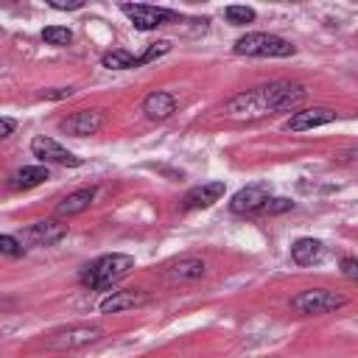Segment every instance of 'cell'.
<instances>
[{
	"label": "cell",
	"instance_id": "6da1fadb",
	"mask_svg": "<svg viewBox=\"0 0 358 358\" xmlns=\"http://www.w3.org/2000/svg\"><path fill=\"white\" fill-rule=\"evenodd\" d=\"M305 98V87L302 84H294V81H268V84H260V87H252L246 92H238L232 95L221 112L227 117H235V120H255V117H266L271 112H280V109H296Z\"/></svg>",
	"mask_w": 358,
	"mask_h": 358
},
{
	"label": "cell",
	"instance_id": "ffe728a7",
	"mask_svg": "<svg viewBox=\"0 0 358 358\" xmlns=\"http://www.w3.org/2000/svg\"><path fill=\"white\" fill-rule=\"evenodd\" d=\"M42 39L48 42V45H70L73 42V31L70 28H64V25H48L45 31H42Z\"/></svg>",
	"mask_w": 358,
	"mask_h": 358
},
{
	"label": "cell",
	"instance_id": "cb8c5ba5",
	"mask_svg": "<svg viewBox=\"0 0 358 358\" xmlns=\"http://www.w3.org/2000/svg\"><path fill=\"white\" fill-rule=\"evenodd\" d=\"M0 252L8 255V257H20L25 249H22V243L14 235H0Z\"/></svg>",
	"mask_w": 358,
	"mask_h": 358
},
{
	"label": "cell",
	"instance_id": "4fadbf2b",
	"mask_svg": "<svg viewBox=\"0 0 358 358\" xmlns=\"http://www.w3.org/2000/svg\"><path fill=\"white\" fill-rule=\"evenodd\" d=\"M224 182H201V185H196V187H190L187 193H185V199H182V207L185 210H201V207H210V204H215L221 196H224Z\"/></svg>",
	"mask_w": 358,
	"mask_h": 358
},
{
	"label": "cell",
	"instance_id": "e0dca14e",
	"mask_svg": "<svg viewBox=\"0 0 358 358\" xmlns=\"http://www.w3.org/2000/svg\"><path fill=\"white\" fill-rule=\"evenodd\" d=\"M322 252H324V246H322V241H316V238H299V241H294V246H291V257H294V263H299V266H313V263H319V260H322Z\"/></svg>",
	"mask_w": 358,
	"mask_h": 358
},
{
	"label": "cell",
	"instance_id": "7402d4cb",
	"mask_svg": "<svg viewBox=\"0 0 358 358\" xmlns=\"http://www.w3.org/2000/svg\"><path fill=\"white\" fill-rule=\"evenodd\" d=\"M171 50V42L168 39H162V42H154L143 56H137V64H148V62H154V59H159L162 53H168Z\"/></svg>",
	"mask_w": 358,
	"mask_h": 358
},
{
	"label": "cell",
	"instance_id": "7c38bea8",
	"mask_svg": "<svg viewBox=\"0 0 358 358\" xmlns=\"http://www.w3.org/2000/svg\"><path fill=\"white\" fill-rule=\"evenodd\" d=\"M336 120V112L327 106H313V109H299L291 115V120L285 123L288 131H305V129H316V126H327Z\"/></svg>",
	"mask_w": 358,
	"mask_h": 358
},
{
	"label": "cell",
	"instance_id": "5bb4252c",
	"mask_svg": "<svg viewBox=\"0 0 358 358\" xmlns=\"http://www.w3.org/2000/svg\"><path fill=\"white\" fill-rule=\"evenodd\" d=\"M148 296L143 291H112L109 296L101 299V313H120V310H129V308H140L145 305Z\"/></svg>",
	"mask_w": 358,
	"mask_h": 358
},
{
	"label": "cell",
	"instance_id": "3957f363",
	"mask_svg": "<svg viewBox=\"0 0 358 358\" xmlns=\"http://www.w3.org/2000/svg\"><path fill=\"white\" fill-rule=\"evenodd\" d=\"M238 56H257V59H285V56H294L296 48L277 36V34H266V31H252L246 36H241L232 48Z\"/></svg>",
	"mask_w": 358,
	"mask_h": 358
},
{
	"label": "cell",
	"instance_id": "2e32d148",
	"mask_svg": "<svg viewBox=\"0 0 358 358\" xmlns=\"http://www.w3.org/2000/svg\"><path fill=\"white\" fill-rule=\"evenodd\" d=\"M92 199H95V190L92 187H81V190H73V193H67L59 204H56V215H78V213H84L90 204H92Z\"/></svg>",
	"mask_w": 358,
	"mask_h": 358
},
{
	"label": "cell",
	"instance_id": "52a82bcc",
	"mask_svg": "<svg viewBox=\"0 0 358 358\" xmlns=\"http://www.w3.org/2000/svg\"><path fill=\"white\" fill-rule=\"evenodd\" d=\"M106 123V115L101 109H78L73 115H67L59 126L64 134H73V137H87V134H95L101 131Z\"/></svg>",
	"mask_w": 358,
	"mask_h": 358
},
{
	"label": "cell",
	"instance_id": "603a6c76",
	"mask_svg": "<svg viewBox=\"0 0 358 358\" xmlns=\"http://www.w3.org/2000/svg\"><path fill=\"white\" fill-rule=\"evenodd\" d=\"M294 207V201L291 199H282V196H274V199H268L266 204H263V210L260 213H268V215H277V213H285V210H291Z\"/></svg>",
	"mask_w": 358,
	"mask_h": 358
},
{
	"label": "cell",
	"instance_id": "d4e9b609",
	"mask_svg": "<svg viewBox=\"0 0 358 358\" xmlns=\"http://www.w3.org/2000/svg\"><path fill=\"white\" fill-rule=\"evenodd\" d=\"M341 274L352 282H358V257H344L341 260Z\"/></svg>",
	"mask_w": 358,
	"mask_h": 358
},
{
	"label": "cell",
	"instance_id": "8992f818",
	"mask_svg": "<svg viewBox=\"0 0 358 358\" xmlns=\"http://www.w3.org/2000/svg\"><path fill=\"white\" fill-rule=\"evenodd\" d=\"M120 11L131 20V25L137 28V31H154V28H159V25H165V22H173L176 20V14L171 11V8H159V6H145V3H123L120 6Z\"/></svg>",
	"mask_w": 358,
	"mask_h": 358
},
{
	"label": "cell",
	"instance_id": "4316f807",
	"mask_svg": "<svg viewBox=\"0 0 358 358\" xmlns=\"http://www.w3.org/2000/svg\"><path fill=\"white\" fill-rule=\"evenodd\" d=\"M48 6L50 8H59V11H73V8H81L84 0H50Z\"/></svg>",
	"mask_w": 358,
	"mask_h": 358
},
{
	"label": "cell",
	"instance_id": "ac0fdd59",
	"mask_svg": "<svg viewBox=\"0 0 358 358\" xmlns=\"http://www.w3.org/2000/svg\"><path fill=\"white\" fill-rule=\"evenodd\" d=\"M48 179H50L48 165H25V168H20V171L11 176V187L28 190V187H36V185H42V182H48Z\"/></svg>",
	"mask_w": 358,
	"mask_h": 358
},
{
	"label": "cell",
	"instance_id": "d6986e66",
	"mask_svg": "<svg viewBox=\"0 0 358 358\" xmlns=\"http://www.w3.org/2000/svg\"><path fill=\"white\" fill-rule=\"evenodd\" d=\"M101 64L109 67V70H129V67H137V59H134L129 50L115 48V50H106V53L101 56Z\"/></svg>",
	"mask_w": 358,
	"mask_h": 358
},
{
	"label": "cell",
	"instance_id": "ba28073f",
	"mask_svg": "<svg viewBox=\"0 0 358 358\" xmlns=\"http://www.w3.org/2000/svg\"><path fill=\"white\" fill-rule=\"evenodd\" d=\"M31 151H34V157H39L42 162H59V165H67V168H78V165L84 162L81 157H76V154L67 151L62 143H56L53 137H45V134H39V137L31 140Z\"/></svg>",
	"mask_w": 358,
	"mask_h": 358
},
{
	"label": "cell",
	"instance_id": "7a4b0ae2",
	"mask_svg": "<svg viewBox=\"0 0 358 358\" xmlns=\"http://www.w3.org/2000/svg\"><path fill=\"white\" fill-rule=\"evenodd\" d=\"M131 268H134V257H131V255L109 252V255L95 257L90 266H84L81 282H84L87 288H92V291H106V288H112L115 282H120Z\"/></svg>",
	"mask_w": 358,
	"mask_h": 358
},
{
	"label": "cell",
	"instance_id": "9c48e42d",
	"mask_svg": "<svg viewBox=\"0 0 358 358\" xmlns=\"http://www.w3.org/2000/svg\"><path fill=\"white\" fill-rule=\"evenodd\" d=\"M268 199H271V187H268L266 182H260V185H249V187H241V190L232 196L229 210H232V213H238V215L260 213V210H263V204H266Z\"/></svg>",
	"mask_w": 358,
	"mask_h": 358
},
{
	"label": "cell",
	"instance_id": "44dd1931",
	"mask_svg": "<svg viewBox=\"0 0 358 358\" xmlns=\"http://www.w3.org/2000/svg\"><path fill=\"white\" fill-rule=\"evenodd\" d=\"M224 17L232 25H246V22L255 20V8H249V6H227L224 8Z\"/></svg>",
	"mask_w": 358,
	"mask_h": 358
},
{
	"label": "cell",
	"instance_id": "83f0119b",
	"mask_svg": "<svg viewBox=\"0 0 358 358\" xmlns=\"http://www.w3.org/2000/svg\"><path fill=\"white\" fill-rule=\"evenodd\" d=\"M14 126H17V123H14L11 117H3V120H0V134H3V137H8V134L14 131Z\"/></svg>",
	"mask_w": 358,
	"mask_h": 358
},
{
	"label": "cell",
	"instance_id": "5b68a950",
	"mask_svg": "<svg viewBox=\"0 0 358 358\" xmlns=\"http://www.w3.org/2000/svg\"><path fill=\"white\" fill-rule=\"evenodd\" d=\"M101 336H103V330L98 324H73V327H62V330L50 333L45 347L48 350H76V347H87V344L98 341Z\"/></svg>",
	"mask_w": 358,
	"mask_h": 358
},
{
	"label": "cell",
	"instance_id": "277c9868",
	"mask_svg": "<svg viewBox=\"0 0 358 358\" xmlns=\"http://www.w3.org/2000/svg\"><path fill=\"white\" fill-rule=\"evenodd\" d=\"M344 305H347V296L327 291V288H308L291 299V308L296 313H308V316L310 313H330V310H338Z\"/></svg>",
	"mask_w": 358,
	"mask_h": 358
},
{
	"label": "cell",
	"instance_id": "8fae6325",
	"mask_svg": "<svg viewBox=\"0 0 358 358\" xmlns=\"http://www.w3.org/2000/svg\"><path fill=\"white\" fill-rule=\"evenodd\" d=\"M176 106H179V98H176L173 92H168V90H154V92H148V95L143 98V112H145V117H151V120H165V117H171V115L176 112Z\"/></svg>",
	"mask_w": 358,
	"mask_h": 358
},
{
	"label": "cell",
	"instance_id": "30bf717a",
	"mask_svg": "<svg viewBox=\"0 0 358 358\" xmlns=\"http://www.w3.org/2000/svg\"><path fill=\"white\" fill-rule=\"evenodd\" d=\"M67 235V227L53 221V218H45V221H36L31 224L28 229H22V241L31 243V246H50L56 241H62Z\"/></svg>",
	"mask_w": 358,
	"mask_h": 358
},
{
	"label": "cell",
	"instance_id": "9a60e30c",
	"mask_svg": "<svg viewBox=\"0 0 358 358\" xmlns=\"http://www.w3.org/2000/svg\"><path fill=\"white\" fill-rule=\"evenodd\" d=\"M204 271H207V266H204L201 257H182V260H176L165 274H168L171 282H193V280L204 277Z\"/></svg>",
	"mask_w": 358,
	"mask_h": 358
},
{
	"label": "cell",
	"instance_id": "484cf974",
	"mask_svg": "<svg viewBox=\"0 0 358 358\" xmlns=\"http://www.w3.org/2000/svg\"><path fill=\"white\" fill-rule=\"evenodd\" d=\"M73 92H76L73 87H53V90H45L42 98H45V101H62V98H70Z\"/></svg>",
	"mask_w": 358,
	"mask_h": 358
}]
</instances>
